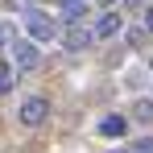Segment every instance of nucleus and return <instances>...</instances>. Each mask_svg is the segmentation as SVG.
<instances>
[{
  "label": "nucleus",
  "mask_w": 153,
  "mask_h": 153,
  "mask_svg": "<svg viewBox=\"0 0 153 153\" xmlns=\"http://www.w3.org/2000/svg\"><path fill=\"white\" fill-rule=\"evenodd\" d=\"M149 66H153V58H149Z\"/></svg>",
  "instance_id": "nucleus-16"
},
{
  "label": "nucleus",
  "mask_w": 153,
  "mask_h": 153,
  "mask_svg": "<svg viewBox=\"0 0 153 153\" xmlns=\"http://www.w3.org/2000/svg\"><path fill=\"white\" fill-rule=\"evenodd\" d=\"M21 21H25V33L33 37V42H50L54 33H58V29H54V17L42 13V8H33V4L21 13Z\"/></svg>",
  "instance_id": "nucleus-1"
},
{
  "label": "nucleus",
  "mask_w": 153,
  "mask_h": 153,
  "mask_svg": "<svg viewBox=\"0 0 153 153\" xmlns=\"http://www.w3.org/2000/svg\"><path fill=\"white\" fill-rule=\"evenodd\" d=\"M8 87H13V66L0 62V91H8Z\"/></svg>",
  "instance_id": "nucleus-10"
},
{
  "label": "nucleus",
  "mask_w": 153,
  "mask_h": 153,
  "mask_svg": "<svg viewBox=\"0 0 153 153\" xmlns=\"http://www.w3.org/2000/svg\"><path fill=\"white\" fill-rule=\"evenodd\" d=\"M145 25H149V33H153V8H149V13H145Z\"/></svg>",
  "instance_id": "nucleus-12"
},
{
  "label": "nucleus",
  "mask_w": 153,
  "mask_h": 153,
  "mask_svg": "<svg viewBox=\"0 0 153 153\" xmlns=\"http://www.w3.org/2000/svg\"><path fill=\"white\" fill-rule=\"evenodd\" d=\"M8 54H13V62H17V71H37V62H42V54L33 42H8Z\"/></svg>",
  "instance_id": "nucleus-2"
},
{
  "label": "nucleus",
  "mask_w": 153,
  "mask_h": 153,
  "mask_svg": "<svg viewBox=\"0 0 153 153\" xmlns=\"http://www.w3.org/2000/svg\"><path fill=\"white\" fill-rule=\"evenodd\" d=\"M100 4H108V8H112V4H116V0H100Z\"/></svg>",
  "instance_id": "nucleus-14"
},
{
  "label": "nucleus",
  "mask_w": 153,
  "mask_h": 153,
  "mask_svg": "<svg viewBox=\"0 0 153 153\" xmlns=\"http://www.w3.org/2000/svg\"><path fill=\"white\" fill-rule=\"evenodd\" d=\"M58 4H62V21H71V25L87 13V0H58Z\"/></svg>",
  "instance_id": "nucleus-7"
},
{
  "label": "nucleus",
  "mask_w": 153,
  "mask_h": 153,
  "mask_svg": "<svg viewBox=\"0 0 153 153\" xmlns=\"http://www.w3.org/2000/svg\"><path fill=\"white\" fill-rule=\"evenodd\" d=\"M46 116H50V108H46V100H25L21 103V124H42V120H46Z\"/></svg>",
  "instance_id": "nucleus-3"
},
{
  "label": "nucleus",
  "mask_w": 153,
  "mask_h": 153,
  "mask_svg": "<svg viewBox=\"0 0 153 153\" xmlns=\"http://www.w3.org/2000/svg\"><path fill=\"white\" fill-rule=\"evenodd\" d=\"M100 132H103V137H124V132H128V120H124V116H103V120H100Z\"/></svg>",
  "instance_id": "nucleus-6"
},
{
  "label": "nucleus",
  "mask_w": 153,
  "mask_h": 153,
  "mask_svg": "<svg viewBox=\"0 0 153 153\" xmlns=\"http://www.w3.org/2000/svg\"><path fill=\"white\" fill-rule=\"evenodd\" d=\"M112 153H124V149H112Z\"/></svg>",
  "instance_id": "nucleus-15"
},
{
  "label": "nucleus",
  "mask_w": 153,
  "mask_h": 153,
  "mask_svg": "<svg viewBox=\"0 0 153 153\" xmlns=\"http://www.w3.org/2000/svg\"><path fill=\"white\" fill-rule=\"evenodd\" d=\"M8 42H13V25H8V21H0V46H8Z\"/></svg>",
  "instance_id": "nucleus-11"
},
{
  "label": "nucleus",
  "mask_w": 153,
  "mask_h": 153,
  "mask_svg": "<svg viewBox=\"0 0 153 153\" xmlns=\"http://www.w3.org/2000/svg\"><path fill=\"white\" fill-rule=\"evenodd\" d=\"M124 153H153V137H141V141H132Z\"/></svg>",
  "instance_id": "nucleus-9"
},
{
  "label": "nucleus",
  "mask_w": 153,
  "mask_h": 153,
  "mask_svg": "<svg viewBox=\"0 0 153 153\" xmlns=\"http://www.w3.org/2000/svg\"><path fill=\"white\" fill-rule=\"evenodd\" d=\"M132 116H137V120H153V100H141L132 108Z\"/></svg>",
  "instance_id": "nucleus-8"
},
{
  "label": "nucleus",
  "mask_w": 153,
  "mask_h": 153,
  "mask_svg": "<svg viewBox=\"0 0 153 153\" xmlns=\"http://www.w3.org/2000/svg\"><path fill=\"white\" fill-rule=\"evenodd\" d=\"M137 4H141V0H124V8H137Z\"/></svg>",
  "instance_id": "nucleus-13"
},
{
  "label": "nucleus",
  "mask_w": 153,
  "mask_h": 153,
  "mask_svg": "<svg viewBox=\"0 0 153 153\" xmlns=\"http://www.w3.org/2000/svg\"><path fill=\"white\" fill-rule=\"evenodd\" d=\"M91 42H95V29H83V25L75 21L71 33H66V46H71V50H83V46H91Z\"/></svg>",
  "instance_id": "nucleus-4"
},
{
  "label": "nucleus",
  "mask_w": 153,
  "mask_h": 153,
  "mask_svg": "<svg viewBox=\"0 0 153 153\" xmlns=\"http://www.w3.org/2000/svg\"><path fill=\"white\" fill-rule=\"evenodd\" d=\"M120 25H124V21H120V13H103L100 21H95V37H116Z\"/></svg>",
  "instance_id": "nucleus-5"
}]
</instances>
